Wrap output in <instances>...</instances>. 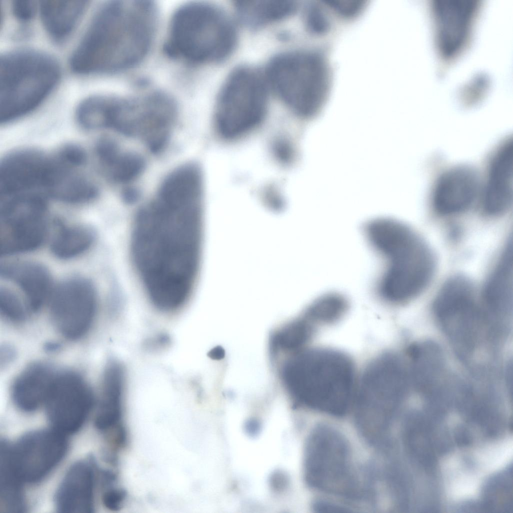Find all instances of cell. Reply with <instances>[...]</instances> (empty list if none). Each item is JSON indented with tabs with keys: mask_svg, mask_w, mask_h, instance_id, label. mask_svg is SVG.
<instances>
[{
	"mask_svg": "<svg viewBox=\"0 0 513 513\" xmlns=\"http://www.w3.org/2000/svg\"><path fill=\"white\" fill-rule=\"evenodd\" d=\"M331 71L325 58L311 51L274 56L267 71L269 84L290 109L305 120L316 118L329 97Z\"/></svg>",
	"mask_w": 513,
	"mask_h": 513,
	"instance_id": "ba28073f",
	"label": "cell"
},
{
	"mask_svg": "<svg viewBox=\"0 0 513 513\" xmlns=\"http://www.w3.org/2000/svg\"><path fill=\"white\" fill-rule=\"evenodd\" d=\"M47 204L44 195L28 192L1 197L2 255L30 251L44 241Z\"/></svg>",
	"mask_w": 513,
	"mask_h": 513,
	"instance_id": "8fae6325",
	"label": "cell"
},
{
	"mask_svg": "<svg viewBox=\"0 0 513 513\" xmlns=\"http://www.w3.org/2000/svg\"><path fill=\"white\" fill-rule=\"evenodd\" d=\"M321 5L312 3L307 7L305 14L306 25L310 32L323 34L330 28L329 20Z\"/></svg>",
	"mask_w": 513,
	"mask_h": 513,
	"instance_id": "f1b7e54d",
	"label": "cell"
},
{
	"mask_svg": "<svg viewBox=\"0 0 513 513\" xmlns=\"http://www.w3.org/2000/svg\"><path fill=\"white\" fill-rule=\"evenodd\" d=\"M93 403L92 390L84 379L67 371L56 374L45 405L54 429L66 435L82 428Z\"/></svg>",
	"mask_w": 513,
	"mask_h": 513,
	"instance_id": "9a60e30c",
	"label": "cell"
},
{
	"mask_svg": "<svg viewBox=\"0 0 513 513\" xmlns=\"http://www.w3.org/2000/svg\"><path fill=\"white\" fill-rule=\"evenodd\" d=\"M57 153L65 162L77 167H82L86 162L87 156L85 151L75 144L66 145Z\"/></svg>",
	"mask_w": 513,
	"mask_h": 513,
	"instance_id": "f546056e",
	"label": "cell"
},
{
	"mask_svg": "<svg viewBox=\"0 0 513 513\" xmlns=\"http://www.w3.org/2000/svg\"><path fill=\"white\" fill-rule=\"evenodd\" d=\"M85 1L47 0L39 5L45 29L53 39H65L78 24L87 6Z\"/></svg>",
	"mask_w": 513,
	"mask_h": 513,
	"instance_id": "cb8c5ba5",
	"label": "cell"
},
{
	"mask_svg": "<svg viewBox=\"0 0 513 513\" xmlns=\"http://www.w3.org/2000/svg\"><path fill=\"white\" fill-rule=\"evenodd\" d=\"M2 278L15 283L23 292L27 305L39 310L52 294V282L48 269L34 262L5 263L1 265Z\"/></svg>",
	"mask_w": 513,
	"mask_h": 513,
	"instance_id": "7402d4cb",
	"label": "cell"
},
{
	"mask_svg": "<svg viewBox=\"0 0 513 513\" xmlns=\"http://www.w3.org/2000/svg\"><path fill=\"white\" fill-rule=\"evenodd\" d=\"M102 383L95 425L101 432L111 433L122 424L126 387L124 367L117 360H110L105 368Z\"/></svg>",
	"mask_w": 513,
	"mask_h": 513,
	"instance_id": "44dd1931",
	"label": "cell"
},
{
	"mask_svg": "<svg viewBox=\"0 0 513 513\" xmlns=\"http://www.w3.org/2000/svg\"><path fill=\"white\" fill-rule=\"evenodd\" d=\"M304 469L308 484L318 490L350 498L359 493L349 443L330 425H319L310 434L305 447Z\"/></svg>",
	"mask_w": 513,
	"mask_h": 513,
	"instance_id": "30bf717a",
	"label": "cell"
},
{
	"mask_svg": "<svg viewBox=\"0 0 513 513\" xmlns=\"http://www.w3.org/2000/svg\"><path fill=\"white\" fill-rule=\"evenodd\" d=\"M68 448L66 435L55 430L30 432L9 445L11 462L24 483L43 480L59 464Z\"/></svg>",
	"mask_w": 513,
	"mask_h": 513,
	"instance_id": "4fadbf2b",
	"label": "cell"
},
{
	"mask_svg": "<svg viewBox=\"0 0 513 513\" xmlns=\"http://www.w3.org/2000/svg\"><path fill=\"white\" fill-rule=\"evenodd\" d=\"M106 487L102 496L103 505L112 511L121 509L127 496L126 491L122 488L113 487L112 485Z\"/></svg>",
	"mask_w": 513,
	"mask_h": 513,
	"instance_id": "4dcf8cb0",
	"label": "cell"
},
{
	"mask_svg": "<svg viewBox=\"0 0 513 513\" xmlns=\"http://www.w3.org/2000/svg\"><path fill=\"white\" fill-rule=\"evenodd\" d=\"M95 465L91 461L73 464L64 477L56 495L57 509L61 512L90 513L94 506Z\"/></svg>",
	"mask_w": 513,
	"mask_h": 513,
	"instance_id": "d6986e66",
	"label": "cell"
},
{
	"mask_svg": "<svg viewBox=\"0 0 513 513\" xmlns=\"http://www.w3.org/2000/svg\"><path fill=\"white\" fill-rule=\"evenodd\" d=\"M45 348L47 351L52 352L58 350L60 348V345L56 343L50 342L47 344Z\"/></svg>",
	"mask_w": 513,
	"mask_h": 513,
	"instance_id": "d590c367",
	"label": "cell"
},
{
	"mask_svg": "<svg viewBox=\"0 0 513 513\" xmlns=\"http://www.w3.org/2000/svg\"><path fill=\"white\" fill-rule=\"evenodd\" d=\"M22 480L10 461L7 443H0V509L2 512H20L25 503Z\"/></svg>",
	"mask_w": 513,
	"mask_h": 513,
	"instance_id": "484cf974",
	"label": "cell"
},
{
	"mask_svg": "<svg viewBox=\"0 0 513 513\" xmlns=\"http://www.w3.org/2000/svg\"><path fill=\"white\" fill-rule=\"evenodd\" d=\"M56 374L48 365L32 363L17 377L12 387V396L17 407L31 412L45 404Z\"/></svg>",
	"mask_w": 513,
	"mask_h": 513,
	"instance_id": "603a6c76",
	"label": "cell"
},
{
	"mask_svg": "<svg viewBox=\"0 0 513 513\" xmlns=\"http://www.w3.org/2000/svg\"><path fill=\"white\" fill-rule=\"evenodd\" d=\"M297 7L293 1H239L234 3L239 20L251 29L284 20L293 14Z\"/></svg>",
	"mask_w": 513,
	"mask_h": 513,
	"instance_id": "d4e9b609",
	"label": "cell"
},
{
	"mask_svg": "<svg viewBox=\"0 0 513 513\" xmlns=\"http://www.w3.org/2000/svg\"><path fill=\"white\" fill-rule=\"evenodd\" d=\"M410 383L404 360L392 350L379 353L359 373L353 407L358 428L369 441L385 439Z\"/></svg>",
	"mask_w": 513,
	"mask_h": 513,
	"instance_id": "5b68a950",
	"label": "cell"
},
{
	"mask_svg": "<svg viewBox=\"0 0 513 513\" xmlns=\"http://www.w3.org/2000/svg\"><path fill=\"white\" fill-rule=\"evenodd\" d=\"M513 146L512 141L499 149L491 162L484 189L483 206L492 216L503 214L512 201Z\"/></svg>",
	"mask_w": 513,
	"mask_h": 513,
	"instance_id": "ffe728a7",
	"label": "cell"
},
{
	"mask_svg": "<svg viewBox=\"0 0 513 513\" xmlns=\"http://www.w3.org/2000/svg\"><path fill=\"white\" fill-rule=\"evenodd\" d=\"M58 62L32 49L5 52L0 58V122L6 124L36 109L60 77Z\"/></svg>",
	"mask_w": 513,
	"mask_h": 513,
	"instance_id": "52a82bcc",
	"label": "cell"
},
{
	"mask_svg": "<svg viewBox=\"0 0 513 513\" xmlns=\"http://www.w3.org/2000/svg\"><path fill=\"white\" fill-rule=\"evenodd\" d=\"M55 156L40 150L23 148L12 151L0 163L1 197L17 194L45 192L56 168Z\"/></svg>",
	"mask_w": 513,
	"mask_h": 513,
	"instance_id": "2e32d148",
	"label": "cell"
},
{
	"mask_svg": "<svg viewBox=\"0 0 513 513\" xmlns=\"http://www.w3.org/2000/svg\"><path fill=\"white\" fill-rule=\"evenodd\" d=\"M167 52L195 64L224 60L233 51L237 34L233 23L220 8L196 2L174 13L169 26Z\"/></svg>",
	"mask_w": 513,
	"mask_h": 513,
	"instance_id": "8992f818",
	"label": "cell"
},
{
	"mask_svg": "<svg viewBox=\"0 0 513 513\" xmlns=\"http://www.w3.org/2000/svg\"><path fill=\"white\" fill-rule=\"evenodd\" d=\"M37 5L32 0H15L12 2V12L16 18L22 22L30 21L35 16Z\"/></svg>",
	"mask_w": 513,
	"mask_h": 513,
	"instance_id": "1f68e13d",
	"label": "cell"
},
{
	"mask_svg": "<svg viewBox=\"0 0 513 513\" xmlns=\"http://www.w3.org/2000/svg\"><path fill=\"white\" fill-rule=\"evenodd\" d=\"M362 232L381 267L372 284L373 296L386 307L406 304L428 286L435 269L431 249L408 225L389 217L365 221Z\"/></svg>",
	"mask_w": 513,
	"mask_h": 513,
	"instance_id": "277c9868",
	"label": "cell"
},
{
	"mask_svg": "<svg viewBox=\"0 0 513 513\" xmlns=\"http://www.w3.org/2000/svg\"><path fill=\"white\" fill-rule=\"evenodd\" d=\"M140 192L136 188L127 187L123 189L122 197L124 202L131 204L136 202L140 197Z\"/></svg>",
	"mask_w": 513,
	"mask_h": 513,
	"instance_id": "e575fe53",
	"label": "cell"
},
{
	"mask_svg": "<svg viewBox=\"0 0 513 513\" xmlns=\"http://www.w3.org/2000/svg\"><path fill=\"white\" fill-rule=\"evenodd\" d=\"M0 311L5 318L14 323H22L26 318V308L21 298L6 287L0 288Z\"/></svg>",
	"mask_w": 513,
	"mask_h": 513,
	"instance_id": "83f0119b",
	"label": "cell"
},
{
	"mask_svg": "<svg viewBox=\"0 0 513 513\" xmlns=\"http://www.w3.org/2000/svg\"><path fill=\"white\" fill-rule=\"evenodd\" d=\"M15 356V350L12 346L4 344L1 346L0 351L1 367L8 366L14 360Z\"/></svg>",
	"mask_w": 513,
	"mask_h": 513,
	"instance_id": "836d02e7",
	"label": "cell"
},
{
	"mask_svg": "<svg viewBox=\"0 0 513 513\" xmlns=\"http://www.w3.org/2000/svg\"><path fill=\"white\" fill-rule=\"evenodd\" d=\"M156 9L150 1H111L96 12L70 59L79 74L112 73L141 62L151 48Z\"/></svg>",
	"mask_w": 513,
	"mask_h": 513,
	"instance_id": "3957f363",
	"label": "cell"
},
{
	"mask_svg": "<svg viewBox=\"0 0 513 513\" xmlns=\"http://www.w3.org/2000/svg\"><path fill=\"white\" fill-rule=\"evenodd\" d=\"M268 82L256 69L241 66L227 77L218 93L214 114L217 133L234 139L263 121L268 107Z\"/></svg>",
	"mask_w": 513,
	"mask_h": 513,
	"instance_id": "9c48e42d",
	"label": "cell"
},
{
	"mask_svg": "<svg viewBox=\"0 0 513 513\" xmlns=\"http://www.w3.org/2000/svg\"><path fill=\"white\" fill-rule=\"evenodd\" d=\"M203 182L196 167L181 165L137 212L130 238L134 268L152 305L171 313L189 300L199 269Z\"/></svg>",
	"mask_w": 513,
	"mask_h": 513,
	"instance_id": "6da1fadb",
	"label": "cell"
},
{
	"mask_svg": "<svg viewBox=\"0 0 513 513\" xmlns=\"http://www.w3.org/2000/svg\"><path fill=\"white\" fill-rule=\"evenodd\" d=\"M512 247L508 243L498 262L489 276L484 288V308L482 312L485 320L500 324L508 317L512 307Z\"/></svg>",
	"mask_w": 513,
	"mask_h": 513,
	"instance_id": "ac0fdd59",
	"label": "cell"
},
{
	"mask_svg": "<svg viewBox=\"0 0 513 513\" xmlns=\"http://www.w3.org/2000/svg\"><path fill=\"white\" fill-rule=\"evenodd\" d=\"M95 239V234L84 226H62L51 246L53 254L62 259H69L89 249Z\"/></svg>",
	"mask_w": 513,
	"mask_h": 513,
	"instance_id": "4316f807",
	"label": "cell"
},
{
	"mask_svg": "<svg viewBox=\"0 0 513 513\" xmlns=\"http://www.w3.org/2000/svg\"><path fill=\"white\" fill-rule=\"evenodd\" d=\"M472 289L468 280L453 277L440 289L434 304L441 326L463 355L476 347L483 320L481 310L474 302Z\"/></svg>",
	"mask_w": 513,
	"mask_h": 513,
	"instance_id": "7c38bea8",
	"label": "cell"
},
{
	"mask_svg": "<svg viewBox=\"0 0 513 513\" xmlns=\"http://www.w3.org/2000/svg\"><path fill=\"white\" fill-rule=\"evenodd\" d=\"M479 177L467 166H457L445 172L436 183L433 204L440 214L451 215L466 210L478 192Z\"/></svg>",
	"mask_w": 513,
	"mask_h": 513,
	"instance_id": "e0dca14e",
	"label": "cell"
},
{
	"mask_svg": "<svg viewBox=\"0 0 513 513\" xmlns=\"http://www.w3.org/2000/svg\"><path fill=\"white\" fill-rule=\"evenodd\" d=\"M269 355L281 387L296 405L335 416L353 407L359 372L346 352L308 345L278 347Z\"/></svg>",
	"mask_w": 513,
	"mask_h": 513,
	"instance_id": "7a4b0ae2",
	"label": "cell"
},
{
	"mask_svg": "<svg viewBox=\"0 0 513 513\" xmlns=\"http://www.w3.org/2000/svg\"><path fill=\"white\" fill-rule=\"evenodd\" d=\"M170 343V339L166 334H159L147 339L144 342V347L150 351H157L165 349Z\"/></svg>",
	"mask_w": 513,
	"mask_h": 513,
	"instance_id": "d6a6232c",
	"label": "cell"
},
{
	"mask_svg": "<svg viewBox=\"0 0 513 513\" xmlns=\"http://www.w3.org/2000/svg\"><path fill=\"white\" fill-rule=\"evenodd\" d=\"M50 309L53 322L65 338L75 340L89 330L97 308L95 287L88 280L72 278L52 292Z\"/></svg>",
	"mask_w": 513,
	"mask_h": 513,
	"instance_id": "5bb4252c",
	"label": "cell"
}]
</instances>
